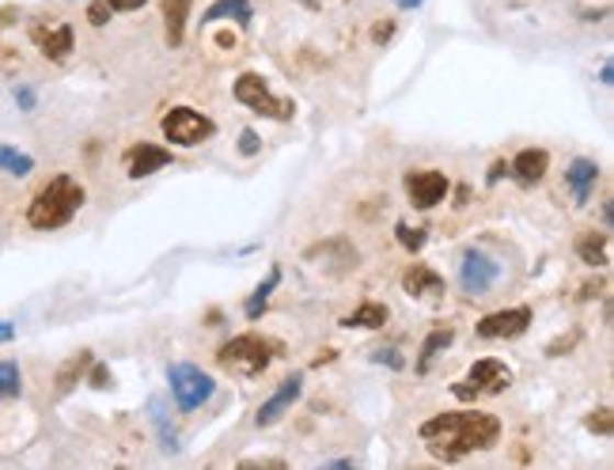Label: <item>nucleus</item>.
Segmentation results:
<instances>
[{"label":"nucleus","instance_id":"nucleus-1","mask_svg":"<svg viewBox=\"0 0 614 470\" xmlns=\"http://www.w3.org/2000/svg\"><path fill=\"white\" fill-rule=\"evenodd\" d=\"M501 433V417L485 414V410H444V414H433L417 429L428 456L444 459V463H459V459L475 456V451L498 448Z\"/></svg>","mask_w":614,"mask_h":470},{"label":"nucleus","instance_id":"nucleus-21","mask_svg":"<svg viewBox=\"0 0 614 470\" xmlns=\"http://www.w3.org/2000/svg\"><path fill=\"white\" fill-rule=\"evenodd\" d=\"M451 342H456V326H451V323H448V326H436V331L422 342V357H417V372H428V365H433V357H440V352L448 349Z\"/></svg>","mask_w":614,"mask_h":470},{"label":"nucleus","instance_id":"nucleus-12","mask_svg":"<svg viewBox=\"0 0 614 470\" xmlns=\"http://www.w3.org/2000/svg\"><path fill=\"white\" fill-rule=\"evenodd\" d=\"M300 394H304V372L289 376V380H284L281 388H277V391L263 402V406H258V414H255V425H258V429H269V425H277L284 414H292V406L300 402Z\"/></svg>","mask_w":614,"mask_h":470},{"label":"nucleus","instance_id":"nucleus-32","mask_svg":"<svg viewBox=\"0 0 614 470\" xmlns=\"http://www.w3.org/2000/svg\"><path fill=\"white\" fill-rule=\"evenodd\" d=\"M88 380H91V388H99V391L111 388V372H107L103 365H96V360H91V376H88Z\"/></svg>","mask_w":614,"mask_h":470},{"label":"nucleus","instance_id":"nucleus-26","mask_svg":"<svg viewBox=\"0 0 614 470\" xmlns=\"http://www.w3.org/2000/svg\"><path fill=\"white\" fill-rule=\"evenodd\" d=\"M23 391V372L15 360H0V399H15Z\"/></svg>","mask_w":614,"mask_h":470},{"label":"nucleus","instance_id":"nucleus-4","mask_svg":"<svg viewBox=\"0 0 614 470\" xmlns=\"http://www.w3.org/2000/svg\"><path fill=\"white\" fill-rule=\"evenodd\" d=\"M232 96H235V103L247 107L250 114L266 118V122H292V118H297V103L273 96V88H269V80L263 72H243V77L235 80Z\"/></svg>","mask_w":614,"mask_h":470},{"label":"nucleus","instance_id":"nucleus-9","mask_svg":"<svg viewBox=\"0 0 614 470\" xmlns=\"http://www.w3.org/2000/svg\"><path fill=\"white\" fill-rule=\"evenodd\" d=\"M532 323H535V312L527 304H520V307L490 312L475 331H478V338H485V342H512V338H520V334H527V326Z\"/></svg>","mask_w":614,"mask_h":470},{"label":"nucleus","instance_id":"nucleus-27","mask_svg":"<svg viewBox=\"0 0 614 470\" xmlns=\"http://www.w3.org/2000/svg\"><path fill=\"white\" fill-rule=\"evenodd\" d=\"M394 239H399L402 247L410 250V255H417V250H422L425 243H428V232L425 228H410L406 221H399V224H394Z\"/></svg>","mask_w":614,"mask_h":470},{"label":"nucleus","instance_id":"nucleus-11","mask_svg":"<svg viewBox=\"0 0 614 470\" xmlns=\"http://www.w3.org/2000/svg\"><path fill=\"white\" fill-rule=\"evenodd\" d=\"M31 42H35L46 61L62 65V61H69L72 49H77V31H72V23H35V27H31Z\"/></svg>","mask_w":614,"mask_h":470},{"label":"nucleus","instance_id":"nucleus-5","mask_svg":"<svg viewBox=\"0 0 614 470\" xmlns=\"http://www.w3.org/2000/svg\"><path fill=\"white\" fill-rule=\"evenodd\" d=\"M512 388V368L498 357H482L470 365V372L462 376L459 383H451V394L459 402H475V399H490V394H501Z\"/></svg>","mask_w":614,"mask_h":470},{"label":"nucleus","instance_id":"nucleus-6","mask_svg":"<svg viewBox=\"0 0 614 470\" xmlns=\"http://www.w3.org/2000/svg\"><path fill=\"white\" fill-rule=\"evenodd\" d=\"M159 130H164V141H171L175 148H198L216 137V122L209 114L193 111V107H171L164 122H159Z\"/></svg>","mask_w":614,"mask_h":470},{"label":"nucleus","instance_id":"nucleus-3","mask_svg":"<svg viewBox=\"0 0 614 470\" xmlns=\"http://www.w3.org/2000/svg\"><path fill=\"white\" fill-rule=\"evenodd\" d=\"M281 352H284V346L277 338L247 331V334H235L232 342H224V346L216 349V365L232 376H247V380H255V376H263Z\"/></svg>","mask_w":614,"mask_h":470},{"label":"nucleus","instance_id":"nucleus-28","mask_svg":"<svg viewBox=\"0 0 614 470\" xmlns=\"http://www.w3.org/2000/svg\"><path fill=\"white\" fill-rule=\"evenodd\" d=\"M584 425H588V433L611 436V433H614V417H611V406H600V410H592V414L584 417Z\"/></svg>","mask_w":614,"mask_h":470},{"label":"nucleus","instance_id":"nucleus-34","mask_svg":"<svg viewBox=\"0 0 614 470\" xmlns=\"http://www.w3.org/2000/svg\"><path fill=\"white\" fill-rule=\"evenodd\" d=\"M145 4H148V0H107V8H111V12H141Z\"/></svg>","mask_w":614,"mask_h":470},{"label":"nucleus","instance_id":"nucleus-33","mask_svg":"<svg viewBox=\"0 0 614 470\" xmlns=\"http://www.w3.org/2000/svg\"><path fill=\"white\" fill-rule=\"evenodd\" d=\"M501 179H509V159H493L490 175H485V182H490V187H498Z\"/></svg>","mask_w":614,"mask_h":470},{"label":"nucleus","instance_id":"nucleus-13","mask_svg":"<svg viewBox=\"0 0 614 470\" xmlns=\"http://www.w3.org/2000/svg\"><path fill=\"white\" fill-rule=\"evenodd\" d=\"M171 159H175V153L167 145H156V141H141V145H133L130 153H125V175H130L133 182L153 179V175L164 171Z\"/></svg>","mask_w":614,"mask_h":470},{"label":"nucleus","instance_id":"nucleus-17","mask_svg":"<svg viewBox=\"0 0 614 470\" xmlns=\"http://www.w3.org/2000/svg\"><path fill=\"white\" fill-rule=\"evenodd\" d=\"M190 8H193V0H164V38L171 49H179L182 42H187Z\"/></svg>","mask_w":614,"mask_h":470},{"label":"nucleus","instance_id":"nucleus-23","mask_svg":"<svg viewBox=\"0 0 614 470\" xmlns=\"http://www.w3.org/2000/svg\"><path fill=\"white\" fill-rule=\"evenodd\" d=\"M277 284H281V266H273V270L266 273V281L258 284V289L250 292V300H247V304H243V315H247L250 323H255V318L266 312V300L273 296V289H277Z\"/></svg>","mask_w":614,"mask_h":470},{"label":"nucleus","instance_id":"nucleus-15","mask_svg":"<svg viewBox=\"0 0 614 470\" xmlns=\"http://www.w3.org/2000/svg\"><path fill=\"white\" fill-rule=\"evenodd\" d=\"M402 292H406V296H414V300H422V296H444V292H448V281H444V277L436 273L433 266L414 262L406 273H402Z\"/></svg>","mask_w":614,"mask_h":470},{"label":"nucleus","instance_id":"nucleus-22","mask_svg":"<svg viewBox=\"0 0 614 470\" xmlns=\"http://www.w3.org/2000/svg\"><path fill=\"white\" fill-rule=\"evenodd\" d=\"M88 368H91V352H88V349L65 360V365L57 368V394H69V391L83 380V372H88Z\"/></svg>","mask_w":614,"mask_h":470},{"label":"nucleus","instance_id":"nucleus-25","mask_svg":"<svg viewBox=\"0 0 614 470\" xmlns=\"http://www.w3.org/2000/svg\"><path fill=\"white\" fill-rule=\"evenodd\" d=\"M148 410H153V422H156V429H159V440H164V448L167 451H179V433H175V425L167 422L164 402L153 399V402H148Z\"/></svg>","mask_w":614,"mask_h":470},{"label":"nucleus","instance_id":"nucleus-39","mask_svg":"<svg viewBox=\"0 0 614 470\" xmlns=\"http://www.w3.org/2000/svg\"><path fill=\"white\" fill-rule=\"evenodd\" d=\"M394 35V23H383V27H376V42H387V38H391Z\"/></svg>","mask_w":614,"mask_h":470},{"label":"nucleus","instance_id":"nucleus-10","mask_svg":"<svg viewBox=\"0 0 614 470\" xmlns=\"http://www.w3.org/2000/svg\"><path fill=\"white\" fill-rule=\"evenodd\" d=\"M451 182L444 171H436V167H422V171H410L406 175V198L414 209H422V213H428V209H436L444 198H448Z\"/></svg>","mask_w":614,"mask_h":470},{"label":"nucleus","instance_id":"nucleus-29","mask_svg":"<svg viewBox=\"0 0 614 470\" xmlns=\"http://www.w3.org/2000/svg\"><path fill=\"white\" fill-rule=\"evenodd\" d=\"M111 8H107V0H96V4H88V23L91 27H107L111 23Z\"/></svg>","mask_w":614,"mask_h":470},{"label":"nucleus","instance_id":"nucleus-41","mask_svg":"<svg viewBox=\"0 0 614 470\" xmlns=\"http://www.w3.org/2000/svg\"><path fill=\"white\" fill-rule=\"evenodd\" d=\"M402 8H422V0H399Z\"/></svg>","mask_w":614,"mask_h":470},{"label":"nucleus","instance_id":"nucleus-30","mask_svg":"<svg viewBox=\"0 0 614 470\" xmlns=\"http://www.w3.org/2000/svg\"><path fill=\"white\" fill-rule=\"evenodd\" d=\"M258 148H263L258 133H255V130H243V133H239V153H243V156H258Z\"/></svg>","mask_w":614,"mask_h":470},{"label":"nucleus","instance_id":"nucleus-35","mask_svg":"<svg viewBox=\"0 0 614 470\" xmlns=\"http://www.w3.org/2000/svg\"><path fill=\"white\" fill-rule=\"evenodd\" d=\"M15 103L20 111H35V88H15Z\"/></svg>","mask_w":614,"mask_h":470},{"label":"nucleus","instance_id":"nucleus-19","mask_svg":"<svg viewBox=\"0 0 614 470\" xmlns=\"http://www.w3.org/2000/svg\"><path fill=\"white\" fill-rule=\"evenodd\" d=\"M577 255H580V262L584 266H607L611 262V232L603 228V232H588V235H580L577 239Z\"/></svg>","mask_w":614,"mask_h":470},{"label":"nucleus","instance_id":"nucleus-16","mask_svg":"<svg viewBox=\"0 0 614 470\" xmlns=\"http://www.w3.org/2000/svg\"><path fill=\"white\" fill-rule=\"evenodd\" d=\"M595 182H600V164H595V159H588V156H577L573 164H569V171H566V187L573 190L577 205H584V201L592 198Z\"/></svg>","mask_w":614,"mask_h":470},{"label":"nucleus","instance_id":"nucleus-24","mask_svg":"<svg viewBox=\"0 0 614 470\" xmlns=\"http://www.w3.org/2000/svg\"><path fill=\"white\" fill-rule=\"evenodd\" d=\"M0 171L12 175V179H27V175L35 171V156L20 153V148H12V145H0Z\"/></svg>","mask_w":614,"mask_h":470},{"label":"nucleus","instance_id":"nucleus-36","mask_svg":"<svg viewBox=\"0 0 614 470\" xmlns=\"http://www.w3.org/2000/svg\"><path fill=\"white\" fill-rule=\"evenodd\" d=\"M573 342H577V334H569V338H561V342H554V346H546V352H550V357H561V349H573Z\"/></svg>","mask_w":614,"mask_h":470},{"label":"nucleus","instance_id":"nucleus-20","mask_svg":"<svg viewBox=\"0 0 614 470\" xmlns=\"http://www.w3.org/2000/svg\"><path fill=\"white\" fill-rule=\"evenodd\" d=\"M387 318H391V307L376 304V300H365L357 312L346 315V326H357V331H380V326H387Z\"/></svg>","mask_w":614,"mask_h":470},{"label":"nucleus","instance_id":"nucleus-37","mask_svg":"<svg viewBox=\"0 0 614 470\" xmlns=\"http://www.w3.org/2000/svg\"><path fill=\"white\" fill-rule=\"evenodd\" d=\"M243 467H284V459H243Z\"/></svg>","mask_w":614,"mask_h":470},{"label":"nucleus","instance_id":"nucleus-31","mask_svg":"<svg viewBox=\"0 0 614 470\" xmlns=\"http://www.w3.org/2000/svg\"><path fill=\"white\" fill-rule=\"evenodd\" d=\"M372 360H376V365H387V368H402V365H406V360L399 357V349H376Z\"/></svg>","mask_w":614,"mask_h":470},{"label":"nucleus","instance_id":"nucleus-14","mask_svg":"<svg viewBox=\"0 0 614 470\" xmlns=\"http://www.w3.org/2000/svg\"><path fill=\"white\" fill-rule=\"evenodd\" d=\"M546 171H550V153H546V148H524V153H516L509 159V175L520 182V187H535V182H543Z\"/></svg>","mask_w":614,"mask_h":470},{"label":"nucleus","instance_id":"nucleus-18","mask_svg":"<svg viewBox=\"0 0 614 470\" xmlns=\"http://www.w3.org/2000/svg\"><path fill=\"white\" fill-rule=\"evenodd\" d=\"M250 20H255L250 0H213V4L205 8V15H201L205 27H213V23H239V27H247Z\"/></svg>","mask_w":614,"mask_h":470},{"label":"nucleus","instance_id":"nucleus-7","mask_svg":"<svg viewBox=\"0 0 614 470\" xmlns=\"http://www.w3.org/2000/svg\"><path fill=\"white\" fill-rule=\"evenodd\" d=\"M167 383H171V399L175 406L182 410V414H193V410H201L209 399L216 394V383L209 372H201L198 365H171L167 368Z\"/></svg>","mask_w":614,"mask_h":470},{"label":"nucleus","instance_id":"nucleus-40","mask_svg":"<svg viewBox=\"0 0 614 470\" xmlns=\"http://www.w3.org/2000/svg\"><path fill=\"white\" fill-rule=\"evenodd\" d=\"M600 83H614V65H611V61L600 69Z\"/></svg>","mask_w":614,"mask_h":470},{"label":"nucleus","instance_id":"nucleus-38","mask_svg":"<svg viewBox=\"0 0 614 470\" xmlns=\"http://www.w3.org/2000/svg\"><path fill=\"white\" fill-rule=\"evenodd\" d=\"M12 338H15V323H4V318H0V346Z\"/></svg>","mask_w":614,"mask_h":470},{"label":"nucleus","instance_id":"nucleus-2","mask_svg":"<svg viewBox=\"0 0 614 470\" xmlns=\"http://www.w3.org/2000/svg\"><path fill=\"white\" fill-rule=\"evenodd\" d=\"M83 201H88V190H83L80 179H72V175H54V179L42 182L35 190V198L27 201V224L35 232H57L77 221Z\"/></svg>","mask_w":614,"mask_h":470},{"label":"nucleus","instance_id":"nucleus-8","mask_svg":"<svg viewBox=\"0 0 614 470\" xmlns=\"http://www.w3.org/2000/svg\"><path fill=\"white\" fill-rule=\"evenodd\" d=\"M501 273L504 270H501V262L493 255H485V250H478V247L462 250L459 284H462V292H467V296H490V289L501 281Z\"/></svg>","mask_w":614,"mask_h":470}]
</instances>
